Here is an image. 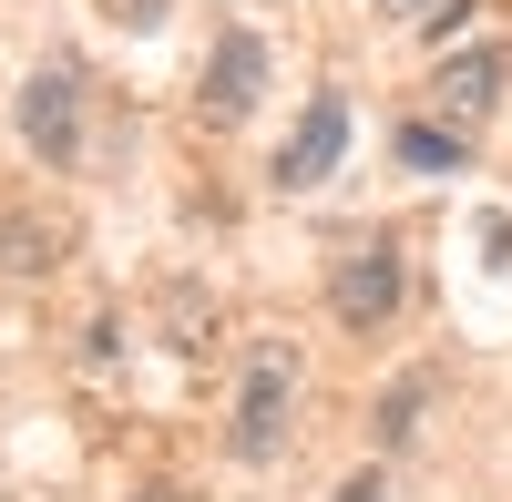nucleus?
I'll return each mask as SVG.
<instances>
[{
	"instance_id": "obj_1",
	"label": "nucleus",
	"mask_w": 512,
	"mask_h": 502,
	"mask_svg": "<svg viewBox=\"0 0 512 502\" xmlns=\"http://www.w3.org/2000/svg\"><path fill=\"white\" fill-rule=\"evenodd\" d=\"M287 421H297V349H287V339H256V349H246V380H236L226 451H236V462H277V451H287Z\"/></svg>"
},
{
	"instance_id": "obj_2",
	"label": "nucleus",
	"mask_w": 512,
	"mask_h": 502,
	"mask_svg": "<svg viewBox=\"0 0 512 502\" xmlns=\"http://www.w3.org/2000/svg\"><path fill=\"white\" fill-rule=\"evenodd\" d=\"M400 298H410V257H400V236H349L328 257V308H338V328H390L400 318Z\"/></svg>"
},
{
	"instance_id": "obj_3",
	"label": "nucleus",
	"mask_w": 512,
	"mask_h": 502,
	"mask_svg": "<svg viewBox=\"0 0 512 502\" xmlns=\"http://www.w3.org/2000/svg\"><path fill=\"white\" fill-rule=\"evenodd\" d=\"M21 144L41 164H72L82 154V62H41L21 82Z\"/></svg>"
},
{
	"instance_id": "obj_4",
	"label": "nucleus",
	"mask_w": 512,
	"mask_h": 502,
	"mask_svg": "<svg viewBox=\"0 0 512 502\" xmlns=\"http://www.w3.org/2000/svg\"><path fill=\"white\" fill-rule=\"evenodd\" d=\"M256 93H267V41H256L246 21H226L216 52H205V93H195V113H205V123H246Z\"/></svg>"
},
{
	"instance_id": "obj_5",
	"label": "nucleus",
	"mask_w": 512,
	"mask_h": 502,
	"mask_svg": "<svg viewBox=\"0 0 512 502\" xmlns=\"http://www.w3.org/2000/svg\"><path fill=\"white\" fill-rule=\"evenodd\" d=\"M502 82H512V52H502V41H472V52H451V62H441L431 103H441V123H451V134H472V123L502 103Z\"/></svg>"
},
{
	"instance_id": "obj_6",
	"label": "nucleus",
	"mask_w": 512,
	"mask_h": 502,
	"mask_svg": "<svg viewBox=\"0 0 512 502\" xmlns=\"http://www.w3.org/2000/svg\"><path fill=\"white\" fill-rule=\"evenodd\" d=\"M338 154H349V103H338V93H318V103H308V123H297V134L277 144V185H287V195L328 185V175H338Z\"/></svg>"
},
{
	"instance_id": "obj_7",
	"label": "nucleus",
	"mask_w": 512,
	"mask_h": 502,
	"mask_svg": "<svg viewBox=\"0 0 512 502\" xmlns=\"http://www.w3.org/2000/svg\"><path fill=\"white\" fill-rule=\"evenodd\" d=\"M431 390H441L431 369H400V380L379 390V410H369V431H379V451H400V441L420 431V410H431Z\"/></svg>"
},
{
	"instance_id": "obj_8",
	"label": "nucleus",
	"mask_w": 512,
	"mask_h": 502,
	"mask_svg": "<svg viewBox=\"0 0 512 502\" xmlns=\"http://www.w3.org/2000/svg\"><path fill=\"white\" fill-rule=\"evenodd\" d=\"M62 226H41V216H0V267L11 277H41V267H62Z\"/></svg>"
},
{
	"instance_id": "obj_9",
	"label": "nucleus",
	"mask_w": 512,
	"mask_h": 502,
	"mask_svg": "<svg viewBox=\"0 0 512 502\" xmlns=\"http://www.w3.org/2000/svg\"><path fill=\"white\" fill-rule=\"evenodd\" d=\"M461 154H472V134H451V123H400V164L410 175H461Z\"/></svg>"
},
{
	"instance_id": "obj_10",
	"label": "nucleus",
	"mask_w": 512,
	"mask_h": 502,
	"mask_svg": "<svg viewBox=\"0 0 512 502\" xmlns=\"http://www.w3.org/2000/svg\"><path fill=\"white\" fill-rule=\"evenodd\" d=\"M338 502H390V472H349V482H338Z\"/></svg>"
},
{
	"instance_id": "obj_11",
	"label": "nucleus",
	"mask_w": 512,
	"mask_h": 502,
	"mask_svg": "<svg viewBox=\"0 0 512 502\" xmlns=\"http://www.w3.org/2000/svg\"><path fill=\"white\" fill-rule=\"evenodd\" d=\"M379 11H400V21L420 31V21H431V11H441V0H379Z\"/></svg>"
},
{
	"instance_id": "obj_12",
	"label": "nucleus",
	"mask_w": 512,
	"mask_h": 502,
	"mask_svg": "<svg viewBox=\"0 0 512 502\" xmlns=\"http://www.w3.org/2000/svg\"><path fill=\"white\" fill-rule=\"evenodd\" d=\"M144 502H185V492H164V482H154V492H144Z\"/></svg>"
}]
</instances>
